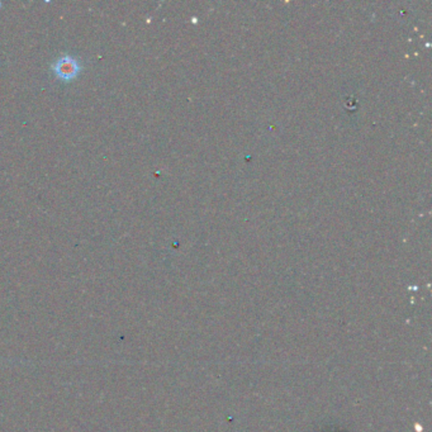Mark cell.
<instances>
[{"mask_svg": "<svg viewBox=\"0 0 432 432\" xmlns=\"http://www.w3.org/2000/svg\"><path fill=\"white\" fill-rule=\"evenodd\" d=\"M55 77L62 81H71L74 79H77V75L80 74L81 65L77 61L75 57L65 55L60 59H57L51 66Z\"/></svg>", "mask_w": 432, "mask_h": 432, "instance_id": "obj_1", "label": "cell"}]
</instances>
